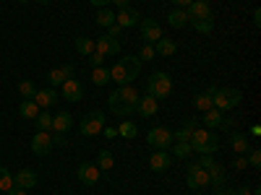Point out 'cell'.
<instances>
[{"mask_svg":"<svg viewBox=\"0 0 261 195\" xmlns=\"http://www.w3.org/2000/svg\"><path fill=\"white\" fill-rule=\"evenodd\" d=\"M139 99H141V94L128 83V86H118V89L107 96V107H110V112L118 115V117H130L136 112Z\"/></svg>","mask_w":261,"mask_h":195,"instance_id":"6da1fadb","label":"cell"},{"mask_svg":"<svg viewBox=\"0 0 261 195\" xmlns=\"http://www.w3.org/2000/svg\"><path fill=\"white\" fill-rule=\"evenodd\" d=\"M139 73H141V60L136 55H125L110 71V81H115L118 86H128V83H134L139 78Z\"/></svg>","mask_w":261,"mask_h":195,"instance_id":"7a4b0ae2","label":"cell"},{"mask_svg":"<svg viewBox=\"0 0 261 195\" xmlns=\"http://www.w3.org/2000/svg\"><path fill=\"white\" fill-rule=\"evenodd\" d=\"M188 143H191V151H196V154H214L220 148V138L206 127H196Z\"/></svg>","mask_w":261,"mask_h":195,"instance_id":"3957f363","label":"cell"},{"mask_svg":"<svg viewBox=\"0 0 261 195\" xmlns=\"http://www.w3.org/2000/svg\"><path fill=\"white\" fill-rule=\"evenodd\" d=\"M241 99H243V94L238 89H230V86L220 89V86H217L214 94H212V107H214V110H220V112H227V110H232V107L241 104Z\"/></svg>","mask_w":261,"mask_h":195,"instance_id":"277c9868","label":"cell"},{"mask_svg":"<svg viewBox=\"0 0 261 195\" xmlns=\"http://www.w3.org/2000/svg\"><path fill=\"white\" fill-rule=\"evenodd\" d=\"M170 91H172V78H170L167 73L157 71V73L149 76V81H146V94H149V96L165 99V96H170Z\"/></svg>","mask_w":261,"mask_h":195,"instance_id":"5b68a950","label":"cell"},{"mask_svg":"<svg viewBox=\"0 0 261 195\" xmlns=\"http://www.w3.org/2000/svg\"><path fill=\"white\" fill-rule=\"evenodd\" d=\"M102 127H105V115H102L99 110H94V112H89V115L79 122V133H81L84 138H94V136L102 133Z\"/></svg>","mask_w":261,"mask_h":195,"instance_id":"8992f818","label":"cell"},{"mask_svg":"<svg viewBox=\"0 0 261 195\" xmlns=\"http://www.w3.org/2000/svg\"><path fill=\"white\" fill-rule=\"evenodd\" d=\"M146 143L154 148V151H167L172 143H175V138H172V133H170L167 127H160L157 125V127H151L149 133H146Z\"/></svg>","mask_w":261,"mask_h":195,"instance_id":"52a82bcc","label":"cell"},{"mask_svg":"<svg viewBox=\"0 0 261 195\" xmlns=\"http://www.w3.org/2000/svg\"><path fill=\"white\" fill-rule=\"evenodd\" d=\"M53 136H50V130H37L34 138H32V154L37 156H47L50 151H53Z\"/></svg>","mask_w":261,"mask_h":195,"instance_id":"ba28073f","label":"cell"},{"mask_svg":"<svg viewBox=\"0 0 261 195\" xmlns=\"http://www.w3.org/2000/svg\"><path fill=\"white\" fill-rule=\"evenodd\" d=\"M79 182L86 185V187H94V185L99 182V169H97L94 161H84V164H79Z\"/></svg>","mask_w":261,"mask_h":195,"instance_id":"9c48e42d","label":"cell"},{"mask_svg":"<svg viewBox=\"0 0 261 195\" xmlns=\"http://www.w3.org/2000/svg\"><path fill=\"white\" fill-rule=\"evenodd\" d=\"M115 24H118L120 29H134V26L141 24V13L134 11V8H120V11L115 13Z\"/></svg>","mask_w":261,"mask_h":195,"instance_id":"30bf717a","label":"cell"},{"mask_svg":"<svg viewBox=\"0 0 261 195\" xmlns=\"http://www.w3.org/2000/svg\"><path fill=\"white\" fill-rule=\"evenodd\" d=\"M139 26H141V39L146 42V45H154L157 39H162V29H160V24L154 18H144Z\"/></svg>","mask_w":261,"mask_h":195,"instance_id":"8fae6325","label":"cell"},{"mask_svg":"<svg viewBox=\"0 0 261 195\" xmlns=\"http://www.w3.org/2000/svg\"><path fill=\"white\" fill-rule=\"evenodd\" d=\"M204 185H209V172L199 164H188V187L199 190Z\"/></svg>","mask_w":261,"mask_h":195,"instance_id":"7c38bea8","label":"cell"},{"mask_svg":"<svg viewBox=\"0 0 261 195\" xmlns=\"http://www.w3.org/2000/svg\"><path fill=\"white\" fill-rule=\"evenodd\" d=\"M60 96H63L65 102H79V99L84 96V86H81V81H79V78H68V81L60 86Z\"/></svg>","mask_w":261,"mask_h":195,"instance_id":"4fadbf2b","label":"cell"},{"mask_svg":"<svg viewBox=\"0 0 261 195\" xmlns=\"http://www.w3.org/2000/svg\"><path fill=\"white\" fill-rule=\"evenodd\" d=\"M68 78H76V68H73V65H60V68H53L47 73V81H50L53 89H55V86H63Z\"/></svg>","mask_w":261,"mask_h":195,"instance_id":"5bb4252c","label":"cell"},{"mask_svg":"<svg viewBox=\"0 0 261 195\" xmlns=\"http://www.w3.org/2000/svg\"><path fill=\"white\" fill-rule=\"evenodd\" d=\"M188 13V21L193 18H212V6H209V0H193V3L186 8Z\"/></svg>","mask_w":261,"mask_h":195,"instance_id":"9a60e30c","label":"cell"},{"mask_svg":"<svg viewBox=\"0 0 261 195\" xmlns=\"http://www.w3.org/2000/svg\"><path fill=\"white\" fill-rule=\"evenodd\" d=\"M136 112L141 115V117H154L157 112H160V99H154V96H141L139 99V104H136Z\"/></svg>","mask_w":261,"mask_h":195,"instance_id":"2e32d148","label":"cell"},{"mask_svg":"<svg viewBox=\"0 0 261 195\" xmlns=\"http://www.w3.org/2000/svg\"><path fill=\"white\" fill-rule=\"evenodd\" d=\"M94 50L99 55H120V42L113 39V37H99L94 42Z\"/></svg>","mask_w":261,"mask_h":195,"instance_id":"e0dca14e","label":"cell"},{"mask_svg":"<svg viewBox=\"0 0 261 195\" xmlns=\"http://www.w3.org/2000/svg\"><path fill=\"white\" fill-rule=\"evenodd\" d=\"M13 185L21 187V190L37 187V172H34V169H18L16 177H13Z\"/></svg>","mask_w":261,"mask_h":195,"instance_id":"ac0fdd59","label":"cell"},{"mask_svg":"<svg viewBox=\"0 0 261 195\" xmlns=\"http://www.w3.org/2000/svg\"><path fill=\"white\" fill-rule=\"evenodd\" d=\"M170 164H172V156L167 154V151H154L151 159H149L151 172H165V169H170Z\"/></svg>","mask_w":261,"mask_h":195,"instance_id":"d6986e66","label":"cell"},{"mask_svg":"<svg viewBox=\"0 0 261 195\" xmlns=\"http://www.w3.org/2000/svg\"><path fill=\"white\" fill-rule=\"evenodd\" d=\"M73 127V115L71 112H58L55 117H53V130L55 133H68V130Z\"/></svg>","mask_w":261,"mask_h":195,"instance_id":"ffe728a7","label":"cell"},{"mask_svg":"<svg viewBox=\"0 0 261 195\" xmlns=\"http://www.w3.org/2000/svg\"><path fill=\"white\" fill-rule=\"evenodd\" d=\"M34 102H37L39 110H47V107H53L58 102V91L55 89H42V91L34 94Z\"/></svg>","mask_w":261,"mask_h":195,"instance_id":"44dd1931","label":"cell"},{"mask_svg":"<svg viewBox=\"0 0 261 195\" xmlns=\"http://www.w3.org/2000/svg\"><path fill=\"white\" fill-rule=\"evenodd\" d=\"M154 52H157V55H162V57H172V55L178 52V45H175L172 39L162 37V39H157V42H154Z\"/></svg>","mask_w":261,"mask_h":195,"instance_id":"7402d4cb","label":"cell"},{"mask_svg":"<svg viewBox=\"0 0 261 195\" xmlns=\"http://www.w3.org/2000/svg\"><path fill=\"white\" fill-rule=\"evenodd\" d=\"M222 122H225V112H220V110H206L204 112V127L206 130H214V127H222Z\"/></svg>","mask_w":261,"mask_h":195,"instance_id":"603a6c76","label":"cell"},{"mask_svg":"<svg viewBox=\"0 0 261 195\" xmlns=\"http://www.w3.org/2000/svg\"><path fill=\"white\" fill-rule=\"evenodd\" d=\"M206 172H209V185H214V190H220L225 185V167L214 161Z\"/></svg>","mask_w":261,"mask_h":195,"instance_id":"cb8c5ba5","label":"cell"},{"mask_svg":"<svg viewBox=\"0 0 261 195\" xmlns=\"http://www.w3.org/2000/svg\"><path fill=\"white\" fill-rule=\"evenodd\" d=\"M167 24H170L172 29H183V26L188 24V13H186L183 8H172V11L167 13Z\"/></svg>","mask_w":261,"mask_h":195,"instance_id":"d4e9b609","label":"cell"},{"mask_svg":"<svg viewBox=\"0 0 261 195\" xmlns=\"http://www.w3.org/2000/svg\"><path fill=\"white\" fill-rule=\"evenodd\" d=\"M39 112H42V110L37 107V102H34V99H24V102L18 104V115L24 117V120H34Z\"/></svg>","mask_w":261,"mask_h":195,"instance_id":"484cf974","label":"cell"},{"mask_svg":"<svg viewBox=\"0 0 261 195\" xmlns=\"http://www.w3.org/2000/svg\"><path fill=\"white\" fill-rule=\"evenodd\" d=\"M230 146H232V151H235L238 156H246V154H248V148H251V141H248L246 136H241V133H232Z\"/></svg>","mask_w":261,"mask_h":195,"instance_id":"4316f807","label":"cell"},{"mask_svg":"<svg viewBox=\"0 0 261 195\" xmlns=\"http://www.w3.org/2000/svg\"><path fill=\"white\" fill-rule=\"evenodd\" d=\"M94 21H97V26H113L115 24V13L110 11V8H97V16H94Z\"/></svg>","mask_w":261,"mask_h":195,"instance_id":"83f0119b","label":"cell"},{"mask_svg":"<svg viewBox=\"0 0 261 195\" xmlns=\"http://www.w3.org/2000/svg\"><path fill=\"white\" fill-rule=\"evenodd\" d=\"M73 47H76V52H79V55H86V57H89V55L94 52V42H92L89 37H76Z\"/></svg>","mask_w":261,"mask_h":195,"instance_id":"f1b7e54d","label":"cell"},{"mask_svg":"<svg viewBox=\"0 0 261 195\" xmlns=\"http://www.w3.org/2000/svg\"><path fill=\"white\" fill-rule=\"evenodd\" d=\"M196 127H199V125H196V120H186L178 133H172V138H175V141H191V136H193Z\"/></svg>","mask_w":261,"mask_h":195,"instance_id":"f546056e","label":"cell"},{"mask_svg":"<svg viewBox=\"0 0 261 195\" xmlns=\"http://www.w3.org/2000/svg\"><path fill=\"white\" fill-rule=\"evenodd\" d=\"M113 167H115V159H113L110 151H99V156H97V169H99V172H110Z\"/></svg>","mask_w":261,"mask_h":195,"instance_id":"4dcf8cb0","label":"cell"},{"mask_svg":"<svg viewBox=\"0 0 261 195\" xmlns=\"http://www.w3.org/2000/svg\"><path fill=\"white\" fill-rule=\"evenodd\" d=\"M118 136H123V138H136V136H139V127H136V122H134V120H125V122H120V127H118Z\"/></svg>","mask_w":261,"mask_h":195,"instance_id":"1f68e13d","label":"cell"},{"mask_svg":"<svg viewBox=\"0 0 261 195\" xmlns=\"http://www.w3.org/2000/svg\"><path fill=\"white\" fill-rule=\"evenodd\" d=\"M37 91H39V89H37L32 81H27V78H24V81H18V94L24 96V99H34Z\"/></svg>","mask_w":261,"mask_h":195,"instance_id":"d6a6232c","label":"cell"},{"mask_svg":"<svg viewBox=\"0 0 261 195\" xmlns=\"http://www.w3.org/2000/svg\"><path fill=\"white\" fill-rule=\"evenodd\" d=\"M193 151H191V143L188 141H175V146H172V156H178V159H186L191 156Z\"/></svg>","mask_w":261,"mask_h":195,"instance_id":"836d02e7","label":"cell"},{"mask_svg":"<svg viewBox=\"0 0 261 195\" xmlns=\"http://www.w3.org/2000/svg\"><path fill=\"white\" fill-rule=\"evenodd\" d=\"M188 24H193V29L201 31V34H209L214 29V21L212 18H193V21H188Z\"/></svg>","mask_w":261,"mask_h":195,"instance_id":"e575fe53","label":"cell"},{"mask_svg":"<svg viewBox=\"0 0 261 195\" xmlns=\"http://www.w3.org/2000/svg\"><path fill=\"white\" fill-rule=\"evenodd\" d=\"M193 107L196 110H201V112H206V110H212V94L209 91H204V94H199L193 99Z\"/></svg>","mask_w":261,"mask_h":195,"instance_id":"d590c367","label":"cell"},{"mask_svg":"<svg viewBox=\"0 0 261 195\" xmlns=\"http://www.w3.org/2000/svg\"><path fill=\"white\" fill-rule=\"evenodd\" d=\"M11 187H13V175L6 167H0V192H8Z\"/></svg>","mask_w":261,"mask_h":195,"instance_id":"8d00e7d4","label":"cell"},{"mask_svg":"<svg viewBox=\"0 0 261 195\" xmlns=\"http://www.w3.org/2000/svg\"><path fill=\"white\" fill-rule=\"evenodd\" d=\"M107 81H110V71H105L102 65H99V68H94V73H92V83H94V86H105Z\"/></svg>","mask_w":261,"mask_h":195,"instance_id":"74e56055","label":"cell"},{"mask_svg":"<svg viewBox=\"0 0 261 195\" xmlns=\"http://www.w3.org/2000/svg\"><path fill=\"white\" fill-rule=\"evenodd\" d=\"M34 122H37V130H53V115H47V112H39L34 117Z\"/></svg>","mask_w":261,"mask_h":195,"instance_id":"f35d334b","label":"cell"},{"mask_svg":"<svg viewBox=\"0 0 261 195\" xmlns=\"http://www.w3.org/2000/svg\"><path fill=\"white\" fill-rule=\"evenodd\" d=\"M246 161H248V167H261V151L258 148H248V156H246Z\"/></svg>","mask_w":261,"mask_h":195,"instance_id":"ab89813d","label":"cell"},{"mask_svg":"<svg viewBox=\"0 0 261 195\" xmlns=\"http://www.w3.org/2000/svg\"><path fill=\"white\" fill-rule=\"evenodd\" d=\"M154 45H146L144 42V47H141V55H139V60H154Z\"/></svg>","mask_w":261,"mask_h":195,"instance_id":"60d3db41","label":"cell"},{"mask_svg":"<svg viewBox=\"0 0 261 195\" xmlns=\"http://www.w3.org/2000/svg\"><path fill=\"white\" fill-rule=\"evenodd\" d=\"M102 60H105V55H99L97 50L89 55V65H92V68H99V65H102Z\"/></svg>","mask_w":261,"mask_h":195,"instance_id":"b9f144b4","label":"cell"},{"mask_svg":"<svg viewBox=\"0 0 261 195\" xmlns=\"http://www.w3.org/2000/svg\"><path fill=\"white\" fill-rule=\"evenodd\" d=\"M214 164V154H201V161H199V167H204V169H209Z\"/></svg>","mask_w":261,"mask_h":195,"instance_id":"7bdbcfd3","label":"cell"},{"mask_svg":"<svg viewBox=\"0 0 261 195\" xmlns=\"http://www.w3.org/2000/svg\"><path fill=\"white\" fill-rule=\"evenodd\" d=\"M120 31H123V29H120L118 24H113V26H107V37H113V39H120Z\"/></svg>","mask_w":261,"mask_h":195,"instance_id":"ee69618b","label":"cell"},{"mask_svg":"<svg viewBox=\"0 0 261 195\" xmlns=\"http://www.w3.org/2000/svg\"><path fill=\"white\" fill-rule=\"evenodd\" d=\"M170 3L175 6V8H183V11H186V8H188V6L193 3V0H170Z\"/></svg>","mask_w":261,"mask_h":195,"instance_id":"f6af8a7d","label":"cell"},{"mask_svg":"<svg viewBox=\"0 0 261 195\" xmlns=\"http://www.w3.org/2000/svg\"><path fill=\"white\" fill-rule=\"evenodd\" d=\"M232 167H235V169H246V167H248V161H246V156H238Z\"/></svg>","mask_w":261,"mask_h":195,"instance_id":"bcb514c9","label":"cell"},{"mask_svg":"<svg viewBox=\"0 0 261 195\" xmlns=\"http://www.w3.org/2000/svg\"><path fill=\"white\" fill-rule=\"evenodd\" d=\"M102 133H105L107 138H115V136H118V127H102Z\"/></svg>","mask_w":261,"mask_h":195,"instance_id":"7dc6e473","label":"cell"},{"mask_svg":"<svg viewBox=\"0 0 261 195\" xmlns=\"http://www.w3.org/2000/svg\"><path fill=\"white\" fill-rule=\"evenodd\" d=\"M94 8H107V3H113V0H89Z\"/></svg>","mask_w":261,"mask_h":195,"instance_id":"c3c4849f","label":"cell"},{"mask_svg":"<svg viewBox=\"0 0 261 195\" xmlns=\"http://www.w3.org/2000/svg\"><path fill=\"white\" fill-rule=\"evenodd\" d=\"M232 192H235V195H251V190H248L246 185H243V187H235Z\"/></svg>","mask_w":261,"mask_h":195,"instance_id":"681fc988","label":"cell"},{"mask_svg":"<svg viewBox=\"0 0 261 195\" xmlns=\"http://www.w3.org/2000/svg\"><path fill=\"white\" fill-rule=\"evenodd\" d=\"M8 195H27V190H21V187H16V185H13V187L8 190Z\"/></svg>","mask_w":261,"mask_h":195,"instance_id":"f907efd6","label":"cell"},{"mask_svg":"<svg viewBox=\"0 0 261 195\" xmlns=\"http://www.w3.org/2000/svg\"><path fill=\"white\" fill-rule=\"evenodd\" d=\"M258 24H261V11L256 8V11H253V26H258Z\"/></svg>","mask_w":261,"mask_h":195,"instance_id":"816d5d0a","label":"cell"},{"mask_svg":"<svg viewBox=\"0 0 261 195\" xmlns=\"http://www.w3.org/2000/svg\"><path fill=\"white\" fill-rule=\"evenodd\" d=\"M251 136H253V138L261 136V125H253V127H251Z\"/></svg>","mask_w":261,"mask_h":195,"instance_id":"f5cc1de1","label":"cell"},{"mask_svg":"<svg viewBox=\"0 0 261 195\" xmlns=\"http://www.w3.org/2000/svg\"><path fill=\"white\" fill-rule=\"evenodd\" d=\"M113 3H115L118 8H128V0H113Z\"/></svg>","mask_w":261,"mask_h":195,"instance_id":"db71d44e","label":"cell"},{"mask_svg":"<svg viewBox=\"0 0 261 195\" xmlns=\"http://www.w3.org/2000/svg\"><path fill=\"white\" fill-rule=\"evenodd\" d=\"M37 3H42V6H47V3H50V0H37Z\"/></svg>","mask_w":261,"mask_h":195,"instance_id":"11a10c76","label":"cell"},{"mask_svg":"<svg viewBox=\"0 0 261 195\" xmlns=\"http://www.w3.org/2000/svg\"><path fill=\"white\" fill-rule=\"evenodd\" d=\"M16 3H29V0H16Z\"/></svg>","mask_w":261,"mask_h":195,"instance_id":"9f6ffc18","label":"cell"}]
</instances>
